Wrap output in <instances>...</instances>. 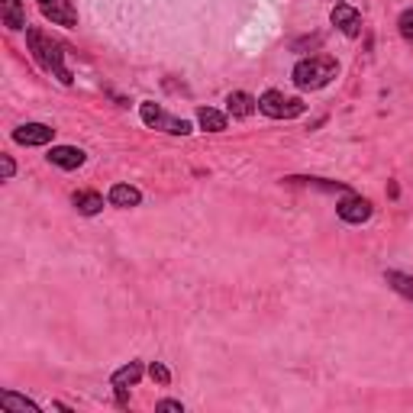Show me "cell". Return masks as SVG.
Masks as SVG:
<instances>
[{
	"mask_svg": "<svg viewBox=\"0 0 413 413\" xmlns=\"http://www.w3.org/2000/svg\"><path fill=\"white\" fill-rule=\"evenodd\" d=\"M336 75H339V65H336V58H329V55L300 58L297 65H294V85H297L300 91H320V87H326Z\"/></svg>",
	"mask_w": 413,
	"mask_h": 413,
	"instance_id": "cell-2",
	"label": "cell"
},
{
	"mask_svg": "<svg viewBox=\"0 0 413 413\" xmlns=\"http://www.w3.org/2000/svg\"><path fill=\"white\" fill-rule=\"evenodd\" d=\"M139 116H142V123H146V126H152V130H165V132H171V136H187V132L194 130L187 120L168 116L165 110L159 107V104H152V100L139 104Z\"/></svg>",
	"mask_w": 413,
	"mask_h": 413,
	"instance_id": "cell-4",
	"label": "cell"
},
{
	"mask_svg": "<svg viewBox=\"0 0 413 413\" xmlns=\"http://www.w3.org/2000/svg\"><path fill=\"white\" fill-rule=\"evenodd\" d=\"M197 120H200V126H204L207 132H223L226 130V113H220V110H214V107H200Z\"/></svg>",
	"mask_w": 413,
	"mask_h": 413,
	"instance_id": "cell-15",
	"label": "cell"
},
{
	"mask_svg": "<svg viewBox=\"0 0 413 413\" xmlns=\"http://www.w3.org/2000/svg\"><path fill=\"white\" fill-rule=\"evenodd\" d=\"M55 136L52 126H46V123H26V126H16L13 130V142H20V146H49Z\"/></svg>",
	"mask_w": 413,
	"mask_h": 413,
	"instance_id": "cell-8",
	"label": "cell"
},
{
	"mask_svg": "<svg viewBox=\"0 0 413 413\" xmlns=\"http://www.w3.org/2000/svg\"><path fill=\"white\" fill-rule=\"evenodd\" d=\"M155 410H161V413H184V404L181 400H159V407Z\"/></svg>",
	"mask_w": 413,
	"mask_h": 413,
	"instance_id": "cell-20",
	"label": "cell"
},
{
	"mask_svg": "<svg viewBox=\"0 0 413 413\" xmlns=\"http://www.w3.org/2000/svg\"><path fill=\"white\" fill-rule=\"evenodd\" d=\"M85 159H87V155L81 152V149H75V146H52V152H49V161H52V165H58V168H65V171L81 168V165H85Z\"/></svg>",
	"mask_w": 413,
	"mask_h": 413,
	"instance_id": "cell-9",
	"label": "cell"
},
{
	"mask_svg": "<svg viewBox=\"0 0 413 413\" xmlns=\"http://www.w3.org/2000/svg\"><path fill=\"white\" fill-rule=\"evenodd\" d=\"M384 281H388L390 288L400 294V297L413 300V278H410V275H400V271H388V275H384Z\"/></svg>",
	"mask_w": 413,
	"mask_h": 413,
	"instance_id": "cell-17",
	"label": "cell"
},
{
	"mask_svg": "<svg viewBox=\"0 0 413 413\" xmlns=\"http://www.w3.org/2000/svg\"><path fill=\"white\" fill-rule=\"evenodd\" d=\"M139 378H142V365H139V362H130V365L116 368L113 378H110V384H113V388H132Z\"/></svg>",
	"mask_w": 413,
	"mask_h": 413,
	"instance_id": "cell-14",
	"label": "cell"
},
{
	"mask_svg": "<svg viewBox=\"0 0 413 413\" xmlns=\"http://www.w3.org/2000/svg\"><path fill=\"white\" fill-rule=\"evenodd\" d=\"M0 13L7 30H26V10L20 0H0Z\"/></svg>",
	"mask_w": 413,
	"mask_h": 413,
	"instance_id": "cell-11",
	"label": "cell"
},
{
	"mask_svg": "<svg viewBox=\"0 0 413 413\" xmlns=\"http://www.w3.org/2000/svg\"><path fill=\"white\" fill-rule=\"evenodd\" d=\"M336 214H339V220H345V223H365L368 216H371V200H365V197H359V194H349L345 200H339L336 204Z\"/></svg>",
	"mask_w": 413,
	"mask_h": 413,
	"instance_id": "cell-7",
	"label": "cell"
},
{
	"mask_svg": "<svg viewBox=\"0 0 413 413\" xmlns=\"http://www.w3.org/2000/svg\"><path fill=\"white\" fill-rule=\"evenodd\" d=\"M26 46H30L32 58H36L46 71H52L61 85H71V81H75V75L65 68V52H61V42H55L52 36H46V32L36 30V26H30V30H26Z\"/></svg>",
	"mask_w": 413,
	"mask_h": 413,
	"instance_id": "cell-1",
	"label": "cell"
},
{
	"mask_svg": "<svg viewBox=\"0 0 413 413\" xmlns=\"http://www.w3.org/2000/svg\"><path fill=\"white\" fill-rule=\"evenodd\" d=\"M0 407H4V410H30V413H36L39 410V404L36 400H30V397H23V394H13V390H4V394H0Z\"/></svg>",
	"mask_w": 413,
	"mask_h": 413,
	"instance_id": "cell-16",
	"label": "cell"
},
{
	"mask_svg": "<svg viewBox=\"0 0 413 413\" xmlns=\"http://www.w3.org/2000/svg\"><path fill=\"white\" fill-rule=\"evenodd\" d=\"M0 165H4V181H10V178H13V171H16L13 159H10V155H0Z\"/></svg>",
	"mask_w": 413,
	"mask_h": 413,
	"instance_id": "cell-21",
	"label": "cell"
},
{
	"mask_svg": "<svg viewBox=\"0 0 413 413\" xmlns=\"http://www.w3.org/2000/svg\"><path fill=\"white\" fill-rule=\"evenodd\" d=\"M75 207H78V214L94 216V214L104 210V197H100L97 191H78L75 194Z\"/></svg>",
	"mask_w": 413,
	"mask_h": 413,
	"instance_id": "cell-13",
	"label": "cell"
},
{
	"mask_svg": "<svg viewBox=\"0 0 413 413\" xmlns=\"http://www.w3.org/2000/svg\"><path fill=\"white\" fill-rule=\"evenodd\" d=\"M226 110H230L233 116H239V120H245V116H252L255 110H259V100L245 91H233L230 97H226Z\"/></svg>",
	"mask_w": 413,
	"mask_h": 413,
	"instance_id": "cell-10",
	"label": "cell"
},
{
	"mask_svg": "<svg viewBox=\"0 0 413 413\" xmlns=\"http://www.w3.org/2000/svg\"><path fill=\"white\" fill-rule=\"evenodd\" d=\"M397 26H400V36H404L407 42H413V7H410V10H404V13H400Z\"/></svg>",
	"mask_w": 413,
	"mask_h": 413,
	"instance_id": "cell-18",
	"label": "cell"
},
{
	"mask_svg": "<svg viewBox=\"0 0 413 413\" xmlns=\"http://www.w3.org/2000/svg\"><path fill=\"white\" fill-rule=\"evenodd\" d=\"M329 20H333V26H336L343 36H349V39L362 36V13L355 7H349V4H336L333 13H329Z\"/></svg>",
	"mask_w": 413,
	"mask_h": 413,
	"instance_id": "cell-5",
	"label": "cell"
},
{
	"mask_svg": "<svg viewBox=\"0 0 413 413\" xmlns=\"http://www.w3.org/2000/svg\"><path fill=\"white\" fill-rule=\"evenodd\" d=\"M149 375H152V381H159V384H168L171 381V371L161 362H152V368H149Z\"/></svg>",
	"mask_w": 413,
	"mask_h": 413,
	"instance_id": "cell-19",
	"label": "cell"
},
{
	"mask_svg": "<svg viewBox=\"0 0 413 413\" xmlns=\"http://www.w3.org/2000/svg\"><path fill=\"white\" fill-rule=\"evenodd\" d=\"M107 200L113 207H139V200H142V194H139V187H132V184H113L107 194Z\"/></svg>",
	"mask_w": 413,
	"mask_h": 413,
	"instance_id": "cell-12",
	"label": "cell"
},
{
	"mask_svg": "<svg viewBox=\"0 0 413 413\" xmlns=\"http://www.w3.org/2000/svg\"><path fill=\"white\" fill-rule=\"evenodd\" d=\"M259 110L271 120H294L307 110V104L300 97H284L281 91H265L259 97Z\"/></svg>",
	"mask_w": 413,
	"mask_h": 413,
	"instance_id": "cell-3",
	"label": "cell"
},
{
	"mask_svg": "<svg viewBox=\"0 0 413 413\" xmlns=\"http://www.w3.org/2000/svg\"><path fill=\"white\" fill-rule=\"evenodd\" d=\"M39 10L55 26H78V10L71 7V0H39Z\"/></svg>",
	"mask_w": 413,
	"mask_h": 413,
	"instance_id": "cell-6",
	"label": "cell"
}]
</instances>
